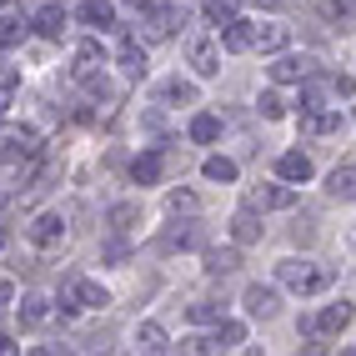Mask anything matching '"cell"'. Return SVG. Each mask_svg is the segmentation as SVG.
<instances>
[{
	"instance_id": "1",
	"label": "cell",
	"mask_w": 356,
	"mask_h": 356,
	"mask_svg": "<svg viewBox=\"0 0 356 356\" xmlns=\"http://www.w3.org/2000/svg\"><path fill=\"white\" fill-rule=\"evenodd\" d=\"M276 276H281V286L296 291V296H316V291H326L331 281H337V271L321 266V261H281Z\"/></svg>"
},
{
	"instance_id": "2",
	"label": "cell",
	"mask_w": 356,
	"mask_h": 356,
	"mask_svg": "<svg viewBox=\"0 0 356 356\" xmlns=\"http://www.w3.org/2000/svg\"><path fill=\"white\" fill-rule=\"evenodd\" d=\"M101 306H111V296H106L101 281H90V276H65V286H60V312H65V316H76V312H101Z\"/></svg>"
},
{
	"instance_id": "3",
	"label": "cell",
	"mask_w": 356,
	"mask_h": 356,
	"mask_svg": "<svg viewBox=\"0 0 356 356\" xmlns=\"http://www.w3.org/2000/svg\"><path fill=\"white\" fill-rule=\"evenodd\" d=\"M20 161H40V136L31 126H6L0 131V165H20Z\"/></svg>"
},
{
	"instance_id": "4",
	"label": "cell",
	"mask_w": 356,
	"mask_h": 356,
	"mask_svg": "<svg viewBox=\"0 0 356 356\" xmlns=\"http://www.w3.org/2000/svg\"><path fill=\"white\" fill-rule=\"evenodd\" d=\"M246 206L251 211H286V206H296V191H286V186H251Z\"/></svg>"
},
{
	"instance_id": "5",
	"label": "cell",
	"mask_w": 356,
	"mask_h": 356,
	"mask_svg": "<svg viewBox=\"0 0 356 356\" xmlns=\"http://www.w3.org/2000/svg\"><path fill=\"white\" fill-rule=\"evenodd\" d=\"M186 56H191L196 76H216V70H221V51H216V40H206V35L186 40Z\"/></svg>"
},
{
	"instance_id": "6",
	"label": "cell",
	"mask_w": 356,
	"mask_h": 356,
	"mask_svg": "<svg viewBox=\"0 0 356 356\" xmlns=\"http://www.w3.org/2000/svg\"><path fill=\"white\" fill-rule=\"evenodd\" d=\"M60 236H65V216H60V211H45V216H35V226H31V241H35L40 251L60 246Z\"/></svg>"
},
{
	"instance_id": "7",
	"label": "cell",
	"mask_w": 356,
	"mask_h": 356,
	"mask_svg": "<svg viewBox=\"0 0 356 356\" xmlns=\"http://www.w3.org/2000/svg\"><path fill=\"white\" fill-rule=\"evenodd\" d=\"M312 56H276V65H271V81H281V86H286V81H306V76H312Z\"/></svg>"
},
{
	"instance_id": "8",
	"label": "cell",
	"mask_w": 356,
	"mask_h": 356,
	"mask_svg": "<svg viewBox=\"0 0 356 356\" xmlns=\"http://www.w3.org/2000/svg\"><path fill=\"white\" fill-rule=\"evenodd\" d=\"M351 316H356V312H351V301H337V306H326V312L312 321V331H326V337H337V331L351 326Z\"/></svg>"
},
{
	"instance_id": "9",
	"label": "cell",
	"mask_w": 356,
	"mask_h": 356,
	"mask_svg": "<svg viewBox=\"0 0 356 356\" xmlns=\"http://www.w3.org/2000/svg\"><path fill=\"white\" fill-rule=\"evenodd\" d=\"M276 176H281V181H312V156L286 151V156L276 161Z\"/></svg>"
},
{
	"instance_id": "10",
	"label": "cell",
	"mask_w": 356,
	"mask_h": 356,
	"mask_svg": "<svg viewBox=\"0 0 356 356\" xmlns=\"http://www.w3.org/2000/svg\"><path fill=\"white\" fill-rule=\"evenodd\" d=\"M76 20H81V26H96V31H111L115 26V10L106 6V0H86V6L76 10Z\"/></svg>"
},
{
	"instance_id": "11",
	"label": "cell",
	"mask_w": 356,
	"mask_h": 356,
	"mask_svg": "<svg viewBox=\"0 0 356 356\" xmlns=\"http://www.w3.org/2000/svg\"><path fill=\"white\" fill-rule=\"evenodd\" d=\"M31 26H35L45 40H60V31H65V10H60V6H40Z\"/></svg>"
},
{
	"instance_id": "12",
	"label": "cell",
	"mask_w": 356,
	"mask_h": 356,
	"mask_svg": "<svg viewBox=\"0 0 356 356\" xmlns=\"http://www.w3.org/2000/svg\"><path fill=\"white\" fill-rule=\"evenodd\" d=\"M96 70H101V45H96V40L76 45V65H70V76L86 81V76H96Z\"/></svg>"
},
{
	"instance_id": "13",
	"label": "cell",
	"mask_w": 356,
	"mask_h": 356,
	"mask_svg": "<svg viewBox=\"0 0 356 356\" xmlns=\"http://www.w3.org/2000/svg\"><path fill=\"white\" fill-rule=\"evenodd\" d=\"M121 70H126V81H140V76H146V51H140L131 35L121 40Z\"/></svg>"
},
{
	"instance_id": "14",
	"label": "cell",
	"mask_w": 356,
	"mask_h": 356,
	"mask_svg": "<svg viewBox=\"0 0 356 356\" xmlns=\"http://www.w3.org/2000/svg\"><path fill=\"white\" fill-rule=\"evenodd\" d=\"M161 165H165L161 151H146V156H136V161H131V176H136L140 186H156V181H161Z\"/></svg>"
},
{
	"instance_id": "15",
	"label": "cell",
	"mask_w": 356,
	"mask_h": 356,
	"mask_svg": "<svg viewBox=\"0 0 356 356\" xmlns=\"http://www.w3.org/2000/svg\"><path fill=\"white\" fill-rule=\"evenodd\" d=\"M241 301H246L251 316H276V291H271V286H246Z\"/></svg>"
},
{
	"instance_id": "16",
	"label": "cell",
	"mask_w": 356,
	"mask_h": 356,
	"mask_svg": "<svg viewBox=\"0 0 356 356\" xmlns=\"http://www.w3.org/2000/svg\"><path fill=\"white\" fill-rule=\"evenodd\" d=\"M176 26H181V10L156 6V10H151V20H146V35H156V40H161V35H171Z\"/></svg>"
},
{
	"instance_id": "17",
	"label": "cell",
	"mask_w": 356,
	"mask_h": 356,
	"mask_svg": "<svg viewBox=\"0 0 356 356\" xmlns=\"http://www.w3.org/2000/svg\"><path fill=\"white\" fill-rule=\"evenodd\" d=\"M256 45V26L251 20H231L226 26V51H251Z\"/></svg>"
},
{
	"instance_id": "18",
	"label": "cell",
	"mask_w": 356,
	"mask_h": 356,
	"mask_svg": "<svg viewBox=\"0 0 356 356\" xmlns=\"http://www.w3.org/2000/svg\"><path fill=\"white\" fill-rule=\"evenodd\" d=\"M331 196L356 201V165H337V171H331Z\"/></svg>"
},
{
	"instance_id": "19",
	"label": "cell",
	"mask_w": 356,
	"mask_h": 356,
	"mask_svg": "<svg viewBox=\"0 0 356 356\" xmlns=\"http://www.w3.org/2000/svg\"><path fill=\"white\" fill-rule=\"evenodd\" d=\"M286 40H291L286 26H256V45H261V51H286Z\"/></svg>"
},
{
	"instance_id": "20",
	"label": "cell",
	"mask_w": 356,
	"mask_h": 356,
	"mask_svg": "<svg viewBox=\"0 0 356 356\" xmlns=\"http://www.w3.org/2000/svg\"><path fill=\"white\" fill-rule=\"evenodd\" d=\"M231 236H236L241 246H251V241H261V221L251 216V211H241V216L231 221Z\"/></svg>"
},
{
	"instance_id": "21",
	"label": "cell",
	"mask_w": 356,
	"mask_h": 356,
	"mask_svg": "<svg viewBox=\"0 0 356 356\" xmlns=\"http://www.w3.org/2000/svg\"><path fill=\"white\" fill-rule=\"evenodd\" d=\"M136 346H140V351H171V346H165V331H161L156 321L136 326Z\"/></svg>"
},
{
	"instance_id": "22",
	"label": "cell",
	"mask_w": 356,
	"mask_h": 356,
	"mask_svg": "<svg viewBox=\"0 0 356 356\" xmlns=\"http://www.w3.org/2000/svg\"><path fill=\"white\" fill-rule=\"evenodd\" d=\"M161 101H165V106H176V101L191 106V101H196V86H191V81H165V86H161Z\"/></svg>"
},
{
	"instance_id": "23",
	"label": "cell",
	"mask_w": 356,
	"mask_h": 356,
	"mask_svg": "<svg viewBox=\"0 0 356 356\" xmlns=\"http://www.w3.org/2000/svg\"><path fill=\"white\" fill-rule=\"evenodd\" d=\"M306 131L331 136V131H341V115H337V111H306Z\"/></svg>"
},
{
	"instance_id": "24",
	"label": "cell",
	"mask_w": 356,
	"mask_h": 356,
	"mask_svg": "<svg viewBox=\"0 0 356 356\" xmlns=\"http://www.w3.org/2000/svg\"><path fill=\"white\" fill-rule=\"evenodd\" d=\"M236 266H241V256H236L231 246H226V251H206V271H211V276H226V271H236Z\"/></svg>"
},
{
	"instance_id": "25",
	"label": "cell",
	"mask_w": 356,
	"mask_h": 356,
	"mask_svg": "<svg viewBox=\"0 0 356 356\" xmlns=\"http://www.w3.org/2000/svg\"><path fill=\"white\" fill-rule=\"evenodd\" d=\"M20 321H26V326L51 321V301H45V296H26V306H20Z\"/></svg>"
},
{
	"instance_id": "26",
	"label": "cell",
	"mask_w": 356,
	"mask_h": 356,
	"mask_svg": "<svg viewBox=\"0 0 356 356\" xmlns=\"http://www.w3.org/2000/svg\"><path fill=\"white\" fill-rule=\"evenodd\" d=\"M186 316H191L196 326H216L221 321V306L216 301H196V306H186Z\"/></svg>"
},
{
	"instance_id": "27",
	"label": "cell",
	"mask_w": 356,
	"mask_h": 356,
	"mask_svg": "<svg viewBox=\"0 0 356 356\" xmlns=\"http://www.w3.org/2000/svg\"><path fill=\"white\" fill-rule=\"evenodd\" d=\"M321 15H326V20H341V26H351V20H356V0H326Z\"/></svg>"
},
{
	"instance_id": "28",
	"label": "cell",
	"mask_w": 356,
	"mask_h": 356,
	"mask_svg": "<svg viewBox=\"0 0 356 356\" xmlns=\"http://www.w3.org/2000/svg\"><path fill=\"white\" fill-rule=\"evenodd\" d=\"M206 181H221V186H226V181H236V161L211 156V161H206Z\"/></svg>"
},
{
	"instance_id": "29",
	"label": "cell",
	"mask_w": 356,
	"mask_h": 356,
	"mask_svg": "<svg viewBox=\"0 0 356 356\" xmlns=\"http://www.w3.org/2000/svg\"><path fill=\"white\" fill-rule=\"evenodd\" d=\"M140 221V206H131V201H121V206H111V226L115 231H131Z\"/></svg>"
},
{
	"instance_id": "30",
	"label": "cell",
	"mask_w": 356,
	"mask_h": 356,
	"mask_svg": "<svg viewBox=\"0 0 356 356\" xmlns=\"http://www.w3.org/2000/svg\"><path fill=\"white\" fill-rule=\"evenodd\" d=\"M221 136V121H216V115H196V121H191V140H201V146H206V140H216Z\"/></svg>"
},
{
	"instance_id": "31",
	"label": "cell",
	"mask_w": 356,
	"mask_h": 356,
	"mask_svg": "<svg viewBox=\"0 0 356 356\" xmlns=\"http://www.w3.org/2000/svg\"><path fill=\"white\" fill-rule=\"evenodd\" d=\"M221 341H226V346H241V341H246V326H241V321H216V346H221Z\"/></svg>"
},
{
	"instance_id": "32",
	"label": "cell",
	"mask_w": 356,
	"mask_h": 356,
	"mask_svg": "<svg viewBox=\"0 0 356 356\" xmlns=\"http://www.w3.org/2000/svg\"><path fill=\"white\" fill-rule=\"evenodd\" d=\"M26 20H6V26H0V51H10V45H20V40H26Z\"/></svg>"
},
{
	"instance_id": "33",
	"label": "cell",
	"mask_w": 356,
	"mask_h": 356,
	"mask_svg": "<svg viewBox=\"0 0 356 356\" xmlns=\"http://www.w3.org/2000/svg\"><path fill=\"white\" fill-rule=\"evenodd\" d=\"M206 20H211V26H231V20H236V6H231V0H211V6H206Z\"/></svg>"
},
{
	"instance_id": "34",
	"label": "cell",
	"mask_w": 356,
	"mask_h": 356,
	"mask_svg": "<svg viewBox=\"0 0 356 356\" xmlns=\"http://www.w3.org/2000/svg\"><path fill=\"white\" fill-rule=\"evenodd\" d=\"M161 246H165V251H176V246H201V231H196V226H191V231H171Z\"/></svg>"
},
{
	"instance_id": "35",
	"label": "cell",
	"mask_w": 356,
	"mask_h": 356,
	"mask_svg": "<svg viewBox=\"0 0 356 356\" xmlns=\"http://www.w3.org/2000/svg\"><path fill=\"white\" fill-rule=\"evenodd\" d=\"M261 115H266V121H281V115H286V101H281L276 90H266V96H261Z\"/></svg>"
},
{
	"instance_id": "36",
	"label": "cell",
	"mask_w": 356,
	"mask_h": 356,
	"mask_svg": "<svg viewBox=\"0 0 356 356\" xmlns=\"http://www.w3.org/2000/svg\"><path fill=\"white\" fill-rule=\"evenodd\" d=\"M181 351H191V356H206V351H221V346H216V337H186V341H181Z\"/></svg>"
},
{
	"instance_id": "37",
	"label": "cell",
	"mask_w": 356,
	"mask_h": 356,
	"mask_svg": "<svg viewBox=\"0 0 356 356\" xmlns=\"http://www.w3.org/2000/svg\"><path fill=\"white\" fill-rule=\"evenodd\" d=\"M171 211H201V201L191 191H171Z\"/></svg>"
},
{
	"instance_id": "38",
	"label": "cell",
	"mask_w": 356,
	"mask_h": 356,
	"mask_svg": "<svg viewBox=\"0 0 356 356\" xmlns=\"http://www.w3.org/2000/svg\"><path fill=\"white\" fill-rule=\"evenodd\" d=\"M101 256H106V261H126V256H131V246H126V241H111Z\"/></svg>"
},
{
	"instance_id": "39",
	"label": "cell",
	"mask_w": 356,
	"mask_h": 356,
	"mask_svg": "<svg viewBox=\"0 0 356 356\" xmlns=\"http://www.w3.org/2000/svg\"><path fill=\"white\" fill-rule=\"evenodd\" d=\"M131 10H156V0H126Z\"/></svg>"
},
{
	"instance_id": "40",
	"label": "cell",
	"mask_w": 356,
	"mask_h": 356,
	"mask_svg": "<svg viewBox=\"0 0 356 356\" xmlns=\"http://www.w3.org/2000/svg\"><path fill=\"white\" fill-rule=\"evenodd\" d=\"M10 351H20V346H15L10 337H0V356H10Z\"/></svg>"
},
{
	"instance_id": "41",
	"label": "cell",
	"mask_w": 356,
	"mask_h": 356,
	"mask_svg": "<svg viewBox=\"0 0 356 356\" xmlns=\"http://www.w3.org/2000/svg\"><path fill=\"white\" fill-rule=\"evenodd\" d=\"M256 6H266V10H281V6H286V0H256Z\"/></svg>"
},
{
	"instance_id": "42",
	"label": "cell",
	"mask_w": 356,
	"mask_h": 356,
	"mask_svg": "<svg viewBox=\"0 0 356 356\" xmlns=\"http://www.w3.org/2000/svg\"><path fill=\"white\" fill-rule=\"evenodd\" d=\"M10 301V281H0V306H6Z\"/></svg>"
},
{
	"instance_id": "43",
	"label": "cell",
	"mask_w": 356,
	"mask_h": 356,
	"mask_svg": "<svg viewBox=\"0 0 356 356\" xmlns=\"http://www.w3.org/2000/svg\"><path fill=\"white\" fill-rule=\"evenodd\" d=\"M0 246H6V236H0Z\"/></svg>"
},
{
	"instance_id": "44",
	"label": "cell",
	"mask_w": 356,
	"mask_h": 356,
	"mask_svg": "<svg viewBox=\"0 0 356 356\" xmlns=\"http://www.w3.org/2000/svg\"><path fill=\"white\" fill-rule=\"evenodd\" d=\"M0 201H6V196H0Z\"/></svg>"
}]
</instances>
